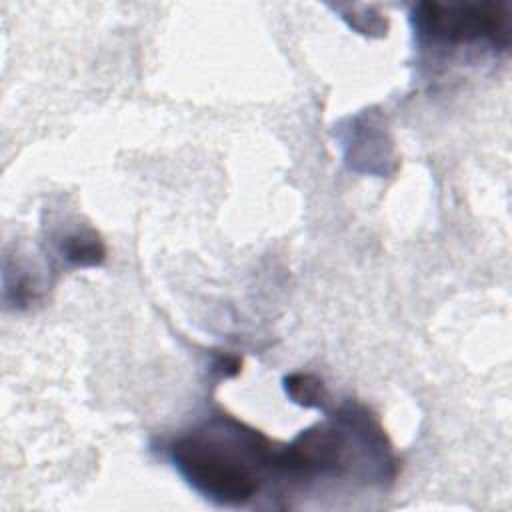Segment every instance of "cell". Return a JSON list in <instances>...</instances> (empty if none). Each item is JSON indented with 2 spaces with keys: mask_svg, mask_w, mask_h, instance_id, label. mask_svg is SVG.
Masks as SVG:
<instances>
[{
  "mask_svg": "<svg viewBox=\"0 0 512 512\" xmlns=\"http://www.w3.org/2000/svg\"><path fill=\"white\" fill-rule=\"evenodd\" d=\"M180 474L206 498L220 504H242L262 486L272 464L268 442L234 420H212L172 446Z\"/></svg>",
  "mask_w": 512,
  "mask_h": 512,
  "instance_id": "obj_1",
  "label": "cell"
},
{
  "mask_svg": "<svg viewBox=\"0 0 512 512\" xmlns=\"http://www.w3.org/2000/svg\"><path fill=\"white\" fill-rule=\"evenodd\" d=\"M418 22L424 32L448 42L508 40V16L498 4H424Z\"/></svg>",
  "mask_w": 512,
  "mask_h": 512,
  "instance_id": "obj_2",
  "label": "cell"
},
{
  "mask_svg": "<svg viewBox=\"0 0 512 512\" xmlns=\"http://www.w3.org/2000/svg\"><path fill=\"white\" fill-rule=\"evenodd\" d=\"M286 390L294 398V402H300L304 406L318 404L320 398L324 396L322 382L310 374H294L286 378Z\"/></svg>",
  "mask_w": 512,
  "mask_h": 512,
  "instance_id": "obj_3",
  "label": "cell"
}]
</instances>
